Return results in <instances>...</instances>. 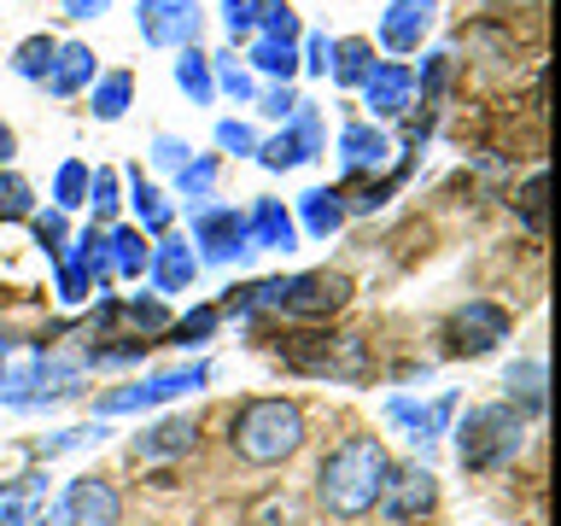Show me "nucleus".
<instances>
[{"mask_svg": "<svg viewBox=\"0 0 561 526\" xmlns=\"http://www.w3.org/2000/svg\"><path fill=\"white\" fill-rule=\"evenodd\" d=\"M386 468H392V456L375 433H351L345 445L328 450L322 473H316V498L333 521H357L368 508L380 503V485H386Z\"/></svg>", "mask_w": 561, "mask_h": 526, "instance_id": "1", "label": "nucleus"}, {"mask_svg": "<svg viewBox=\"0 0 561 526\" xmlns=\"http://www.w3.org/2000/svg\"><path fill=\"white\" fill-rule=\"evenodd\" d=\"M228 445H234V456H245V462H257V468L287 462V456L305 445V410H298L293 398H252L234 415V427H228Z\"/></svg>", "mask_w": 561, "mask_h": 526, "instance_id": "2", "label": "nucleus"}, {"mask_svg": "<svg viewBox=\"0 0 561 526\" xmlns=\"http://www.w3.org/2000/svg\"><path fill=\"white\" fill-rule=\"evenodd\" d=\"M520 445H526V421L508 410V403H473L462 415V427H456V456H462V468H473V473L515 462Z\"/></svg>", "mask_w": 561, "mask_h": 526, "instance_id": "3", "label": "nucleus"}, {"mask_svg": "<svg viewBox=\"0 0 561 526\" xmlns=\"http://www.w3.org/2000/svg\"><path fill=\"white\" fill-rule=\"evenodd\" d=\"M280 357L298 375H328V380H363L368 375V351L357 333H287Z\"/></svg>", "mask_w": 561, "mask_h": 526, "instance_id": "4", "label": "nucleus"}, {"mask_svg": "<svg viewBox=\"0 0 561 526\" xmlns=\"http://www.w3.org/2000/svg\"><path fill=\"white\" fill-rule=\"evenodd\" d=\"M351 305V281L340 270H305V275H287L275 293V310L293 316V322H328Z\"/></svg>", "mask_w": 561, "mask_h": 526, "instance_id": "5", "label": "nucleus"}, {"mask_svg": "<svg viewBox=\"0 0 561 526\" xmlns=\"http://www.w3.org/2000/svg\"><path fill=\"white\" fill-rule=\"evenodd\" d=\"M503 340H508V310L491 305V298H468V305L445 322L450 357H485V351H497Z\"/></svg>", "mask_w": 561, "mask_h": 526, "instance_id": "6", "label": "nucleus"}, {"mask_svg": "<svg viewBox=\"0 0 561 526\" xmlns=\"http://www.w3.org/2000/svg\"><path fill=\"white\" fill-rule=\"evenodd\" d=\"M433 503H438L433 468H421V462L386 468V485H380V515H386V521L410 526V521H421V515H433Z\"/></svg>", "mask_w": 561, "mask_h": 526, "instance_id": "7", "label": "nucleus"}, {"mask_svg": "<svg viewBox=\"0 0 561 526\" xmlns=\"http://www.w3.org/2000/svg\"><path fill=\"white\" fill-rule=\"evenodd\" d=\"M205 380H210V368H205V363H193V368H170V375H152L147 386H123V392L100 398V410H105V415L152 410V403H170V398H182V392H193V386H205Z\"/></svg>", "mask_w": 561, "mask_h": 526, "instance_id": "8", "label": "nucleus"}, {"mask_svg": "<svg viewBox=\"0 0 561 526\" xmlns=\"http://www.w3.org/2000/svg\"><path fill=\"white\" fill-rule=\"evenodd\" d=\"M135 18H140V35L152 47H187L199 35V7L193 0H140Z\"/></svg>", "mask_w": 561, "mask_h": 526, "instance_id": "9", "label": "nucleus"}, {"mask_svg": "<svg viewBox=\"0 0 561 526\" xmlns=\"http://www.w3.org/2000/svg\"><path fill=\"white\" fill-rule=\"evenodd\" d=\"M316 152H322V123H316V112H310L305 100H298V112H293V129H287V135H275V140H257V164H270V170L310 164Z\"/></svg>", "mask_w": 561, "mask_h": 526, "instance_id": "10", "label": "nucleus"}, {"mask_svg": "<svg viewBox=\"0 0 561 526\" xmlns=\"http://www.w3.org/2000/svg\"><path fill=\"white\" fill-rule=\"evenodd\" d=\"M193 235H199L210 263H234L240 252H252L245 245V217L228 205H193Z\"/></svg>", "mask_w": 561, "mask_h": 526, "instance_id": "11", "label": "nucleus"}, {"mask_svg": "<svg viewBox=\"0 0 561 526\" xmlns=\"http://www.w3.org/2000/svg\"><path fill=\"white\" fill-rule=\"evenodd\" d=\"M65 526H123V503L105 480H77L65 491Z\"/></svg>", "mask_w": 561, "mask_h": 526, "instance_id": "12", "label": "nucleus"}, {"mask_svg": "<svg viewBox=\"0 0 561 526\" xmlns=\"http://www.w3.org/2000/svg\"><path fill=\"white\" fill-rule=\"evenodd\" d=\"M363 94L375 105V117H403L415 100V70L410 65H375L363 77Z\"/></svg>", "mask_w": 561, "mask_h": 526, "instance_id": "13", "label": "nucleus"}, {"mask_svg": "<svg viewBox=\"0 0 561 526\" xmlns=\"http://www.w3.org/2000/svg\"><path fill=\"white\" fill-rule=\"evenodd\" d=\"M427 30H433V0H392V12L380 18V42L392 53H415Z\"/></svg>", "mask_w": 561, "mask_h": 526, "instance_id": "14", "label": "nucleus"}, {"mask_svg": "<svg viewBox=\"0 0 561 526\" xmlns=\"http://www.w3.org/2000/svg\"><path fill=\"white\" fill-rule=\"evenodd\" d=\"M298 222L293 210H280V199H257L252 217H245V245H263V252H293Z\"/></svg>", "mask_w": 561, "mask_h": 526, "instance_id": "15", "label": "nucleus"}, {"mask_svg": "<svg viewBox=\"0 0 561 526\" xmlns=\"http://www.w3.org/2000/svg\"><path fill=\"white\" fill-rule=\"evenodd\" d=\"M386 152H392V140H386L375 123H345V135H340V164H345L351 175L380 170V164H386Z\"/></svg>", "mask_w": 561, "mask_h": 526, "instance_id": "16", "label": "nucleus"}, {"mask_svg": "<svg viewBox=\"0 0 561 526\" xmlns=\"http://www.w3.org/2000/svg\"><path fill=\"white\" fill-rule=\"evenodd\" d=\"M445 415H450V398H438L433 410H421V403H410V398H392V403H386V421H392V427H410L415 445H433L438 427H445Z\"/></svg>", "mask_w": 561, "mask_h": 526, "instance_id": "17", "label": "nucleus"}, {"mask_svg": "<svg viewBox=\"0 0 561 526\" xmlns=\"http://www.w3.org/2000/svg\"><path fill=\"white\" fill-rule=\"evenodd\" d=\"M147 270H152V281H158V293H187L193 275H199V263H193V252H187L182 240H164V245L152 252Z\"/></svg>", "mask_w": 561, "mask_h": 526, "instance_id": "18", "label": "nucleus"}, {"mask_svg": "<svg viewBox=\"0 0 561 526\" xmlns=\"http://www.w3.org/2000/svg\"><path fill=\"white\" fill-rule=\"evenodd\" d=\"M298 217H305V228L316 240H328L333 228L345 222V193H333V187H310L305 199H298Z\"/></svg>", "mask_w": 561, "mask_h": 526, "instance_id": "19", "label": "nucleus"}, {"mask_svg": "<svg viewBox=\"0 0 561 526\" xmlns=\"http://www.w3.org/2000/svg\"><path fill=\"white\" fill-rule=\"evenodd\" d=\"M88 77H94V53H88L82 42H70V47L53 53V70H47V88H53V94H77Z\"/></svg>", "mask_w": 561, "mask_h": 526, "instance_id": "20", "label": "nucleus"}, {"mask_svg": "<svg viewBox=\"0 0 561 526\" xmlns=\"http://www.w3.org/2000/svg\"><path fill=\"white\" fill-rule=\"evenodd\" d=\"M100 328H129V340H140V333L170 328V316H164L158 298H147V305H105L100 310Z\"/></svg>", "mask_w": 561, "mask_h": 526, "instance_id": "21", "label": "nucleus"}, {"mask_svg": "<svg viewBox=\"0 0 561 526\" xmlns=\"http://www.w3.org/2000/svg\"><path fill=\"white\" fill-rule=\"evenodd\" d=\"M105 263H112V275H140L152 263V245L140 240V228H112L105 235Z\"/></svg>", "mask_w": 561, "mask_h": 526, "instance_id": "22", "label": "nucleus"}, {"mask_svg": "<svg viewBox=\"0 0 561 526\" xmlns=\"http://www.w3.org/2000/svg\"><path fill=\"white\" fill-rule=\"evenodd\" d=\"M543 199H550V175H543V170H533V175L520 182V193H515V217H520L526 228H533L538 240L550 235V210H543Z\"/></svg>", "mask_w": 561, "mask_h": 526, "instance_id": "23", "label": "nucleus"}, {"mask_svg": "<svg viewBox=\"0 0 561 526\" xmlns=\"http://www.w3.org/2000/svg\"><path fill=\"white\" fill-rule=\"evenodd\" d=\"M175 450H193V421L170 415L152 433H140V456H175Z\"/></svg>", "mask_w": 561, "mask_h": 526, "instance_id": "24", "label": "nucleus"}, {"mask_svg": "<svg viewBox=\"0 0 561 526\" xmlns=\"http://www.w3.org/2000/svg\"><path fill=\"white\" fill-rule=\"evenodd\" d=\"M333 82H363L368 77V70H375V47H368V42H333Z\"/></svg>", "mask_w": 561, "mask_h": 526, "instance_id": "25", "label": "nucleus"}, {"mask_svg": "<svg viewBox=\"0 0 561 526\" xmlns=\"http://www.w3.org/2000/svg\"><path fill=\"white\" fill-rule=\"evenodd\" d=\"M508 392H515L533 415H543V403H550V392H543V363H538V357H526V363L508 368Z\"/></svg>", "mask_w": 561, "mask_h": 526, "instance_id": "26", "label": "nucleus"}, {"mask_svg": "<svg viewBox=\"0 0 561 526\" xmlns=\"http://www.w3.org/2000/svg\"><path fill=\"white\" fill-rule=\"evenodd\" d=\"M129 94H135V82L123 77V70L100 77V88H94V117H100V123H117L123 112H129Z\"/></svg>", "mask_w": 561, "mask_h": 526, "instance_id": "27", "label": "nucleus"}, {"mask_svg": "<svg viewBox=\"0 0 561 526\" xmlns=\"http://www.w3.org/2000/svg\"><path fill=\"white\" fill-rule=\"evenodd\" d=\"M135 217H140L147 235H164V228H170V199L152 182H140V175H135Z\"/></svg>", "mask_w": 561, "mask_h": 526, "instance_id": "28", "label": "nucleus"}, {"mask_svg": "<svg viewBox=\"0 0 561 526\" xmlns=\"http://www.w3.org/2000/svg\"><path fill=\"white\" fill-rule=\"evenodd\" d=\"M252 65L263 70V77H280V82H287L293 70H298V53H293L287 42H270V35H257V42H252Z\"/></svg>", "mask_w": 561, "mask_h": 526, "instance_id": "29", "label": "nucleus"}, {"mask_svg": "<svg viewBox=\"0 0 561 526\" xmlns=\"http://www.w3.org/2000/svg\"><path fill=\"white\" fill-rule=\"evenodd\" d=\"M53 53H59V42H53V35H30V42L24 47H18V59H12V70H18V77H47V70H53Z\"/></svg>", "mask_w": 561, "mask_h": 526, "instance_id": "30", "label": "nucleus"}, {"mask_svg": "<svg viewBox=\"0 0 561 526\" xmlns=\"http://www.w3.org/2000/svg\"><path fill=\"white\" fill-rule=\"evenodd\" d=\"M257 30L270 35V42H298V12L287 7V0H263V18H257Z\"/></svg>", "mask_w": 561, "mask_h": 526, "instance_id": "31", "label": "nucleus"}, {"mask_svg": "<svg viewBox=\"0 0 561 526\" xmlns=\"http://www.w3.org/2000/svg\"><path fill=\"white\" fill-rule=\"evenodd\" d=\"M53 199H59V210H77V205H88V164H59V182H53Z\"/></svg>", "mask_w": 561, "mask_h": 526, "instance_id": "32", "label": "nucleus"}, {"mask_svg": "<svg viewBox=\"0 0 561 526\" xmlns=\"http://www.w3.org/2000/svg\"><path fill=\"white\" fill-rule=\"evenodd\" d=\"M30 199H35V193H30V182H24V175H0V222H24L30 217Z\"/></svg>", "mask_w": 561, "mask_h": 526, "instance_id": "33", "label": "nucleus"}, {"mask_svg": "<svg viewBox=\"0 0 561 526\" xmlns=\"http://www.w3.org/2000/svg\"><path fill=\"white\" fill-rule=\"evenodd\" d=\"M175 82H182L187 94L205 105V100H210V65H205V53H193V47H187L182 59H175Z\"/></svg>", "mask_w": 561, "mask_h": 526, "instance_id": "34", "label": "nucleus"}, {"mask_svg": "<svg viewBox=\"0 0 561 526\" xmlns=\"http://www.w3.org/2000/svg\"><path fill=\"white\" fill-rule=\"evenodd\" d=\"M175 182H182V193H187V199H205V193H210V182H217V158H187V164L182 170H175Z\"/></svg>", "mask_w": 561, "mask_h": 526, "instance_id": "35", "label": "nucleus"}, {"mask_svg": "<svg viewBox=\"0 0 561 526\" xmlns=\"http://www.w3.org/2000/svg\"><path fill=\"white\" fill-rule=\"evenodd\" d=\"M257 18H263V0H222V24L234 42H245V35H257Z\"/></svg>", "mask_w": 561, "mask_h": 526, "instance_id": "36", "label": "nucleus"}, {"mask_svg": "<svg viewBox=\"0 0 561 526\" xmlns=\"http://www.w3.org/2000/svg\"><path fill=\"white\" fill-rule=\"evenodd\" d=\"M217 316H222V310H210V305L193 310V316H182V322L170 328V345H205L210 328H217Z\"/></svg>", "mask_w": 561, "mask_h": 526, "instance_id": "37", "label": "nucleus"}, {"mask_svg": "<svg viewBox=\"0 0 561 526\" xmlns=\"http://www.w3.org/2000/svg\"><path fill=\"white\" fill-rule=\"evenodd\" d=\"M88 205H94V217H112V210H117V175L112 170L88 175Z\"/></svg>", "mask_w": 561, "mask_h": 526, "instance_id": "38", "label": "nucleus"}, {"mask_svg": "<svg viewBox=\"0 0 561 526\" xmlns=\"http://www.w3.org/2000/svg\"><path fill=\"white\" fill-rule=\"evenodd\" d=\"M59 298H65V305L88 298V270H82L77 258H65V263H59Z\"/></svg>", "mask_w": 561, "mask_h": 526, "instance_id": "39", "label": "nucleus"}, {"mask_svg": "<svg viewBox=\"0 0 561 526\" xmlns=\"http://www.w3.org/2000/svg\"><path fill=\"white\" fill-rule=\"evenodd\" d=\"M217 82H222L234 100H252V70H245V65H234V53H228V59L217 65Z\"/></svg>", "mask_w": 561, "mask_h": 526, "instance_id": "40", "label": "nucleus"}, {"mask_svg": "<svg viewBox=\"0 0 561 526\" xmlns=\"http://www.w3.org/2000/svg\"><path fill=\"white\" fill-rule=\"evenodd\" d=\"M217 147H228V152H257V135L245 129V123H217Z\"/></svg>", "mask_w": 561, "mask_h": 526, "instance_id": "41", "label": "nucleus"}, {"mask_svg": "<svg viewBox=\"0 0 561 526\" xmlns=\"http://www.w3.org/2000/svg\"><path fill=\"white\" fill-rule=\"evenodd\" d=\"M35 240H42L47 252H59V245H65V210H47V217H35Z\"/></svg>", "mask_w": 561, "mask_h": 526, "instance_id": "42", "label": "nucleus"}, {"mask_svg": "<svg viewBox=\"0 0 561 526\" xmlns=\"http://www.w3.org/2000/svg\"><path fill=\"white\" fill-rule=\"evenodd\" d=\"M328 65H333V42H328V35H310V42H305V70L328 77Z\"/></svg>", "mask_w": 561, "mask_h": 526, "instance_id": "43", "label": "nucleus"}, {"mask_svg": "<svg viewBox=\"0 0 561 526\" xmlns=\"http://www.w3.org/2000/svg\"><path fill=\"white\" fill-rule=\"evenodd\" d=\"M445 82H450V59H445V53H438V59L427 65V77H421L415 88H421V94H427V100H438V94H445Z\"/></svg>", "mask_w": 561, "mask_h": 526, "instance_id": "44", "label": "nucleus"}, {"mask_svg": "<svg viewBox=\"0 0 561 526\" xmlns=\"http://www.w3.org/2000/svg\"><path fill=\"white\" fill-rule=\"evenodd\" d=\"M152 158H158V164H170V170H182V164H187V147H182L175 135H158V140H152Z\"/></svg>", "mask_w": 561, "mask_h": 526, "instance_id": "45", "label": "nucleus"}, {"mask_svg": "<svg viewBox=\"0 0 561 526\" xmlns=\"http://www.w3.org/2000/svg\"><path fill=\"white\" fill-rule=\"evenodd\" d=\"M263 112H270V117H293V112H298V94L280 82V88H270V94H263Z\"/></svg>", "mask_w": 561, "mask_h": 526, "instance_id": "46", "label": "nucleus"}, {"mask_svg": "<svg viewBox=\"0 0 561 526\" xmlns=\"http://www.w3.org/2000/svg\"><path fill=\"white\" fill-rule=\"evenodd\" d=\"M100 7H105V0H65V12H70V18H94Z\"/></svg>", "mask_w": 561, "mask_h": 526, "instance_id": "47", "label": "nucleus"}, {"mask_svg": "<svg viewBox=\"0 0 561 526\" xmlns=\"http://www.w3.org/2000/svg\"><path fill=\"white\" fill-rule=\"evenodd\" d=\"M7 158H12V129L0 123V164H7Z\"/></svg>", "mask_w": 561, "mask_h": 526, "instance_id": "48", "label": "nucleus"}, {"mask_svg": "<svg viewBox=\"0 0 561 526\" xmlns=\"http://www.w3.org/2000/svg\"><path fill=\"white\" fill-rule=\"evenodd\" d=\"M0 363H7V340H0Z\"/></svg>", "mask_w": 561, "mask_h": 526, "instance_id": "49", "label": "nucleus"}]
</instances>
